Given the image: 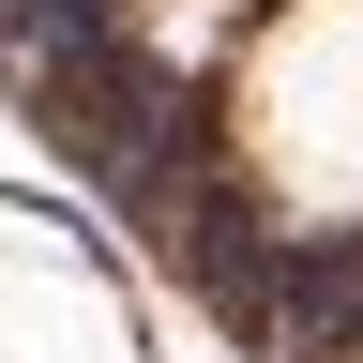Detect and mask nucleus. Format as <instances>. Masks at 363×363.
Returning a JSON list of instances; mask_svg holds the SVG:
<instances>
[{
  "instance_id": "1",
  "label": "nucleus",
  "mask_w": 363,
  "mask_h": 363,
  "mask_svg": "<svg viewBox=\"0 0 363 363\" xmlns=\"http://www.w3.org/2000/svg\"><path fill=\"white\" fill-rule=\"evenodd\" d=\"M0 16H16V0H0Z\"/></svg>"
}]
</instances>
